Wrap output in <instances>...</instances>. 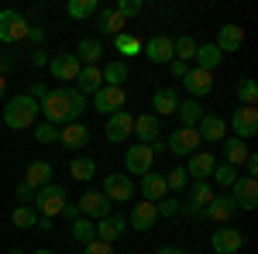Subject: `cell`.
I'll use <instances>...</instances> for the list:
<instances>
[{
	"label": "cell",
	"mask_w": 258,
	"mask_h": 254,
	"mask_svg": "<svg viewBox=\"0 0 258 254\" xmlns=\"http://www.w3.org/2000/svg\"><path fill=\"white\" fill-rule=\"evenodd\" d=\"M73 93L76 86H59V90H48V97L38 103V114H45V124H73L80 120V114L73 110Z\"/></svg>",
	"instance_id": "1"
},
{
	"label": "cell",
	"mask_w": 258,
	"mask_h": 254,
	"mask_svg": "<svg viewBox=\"0 0 258 254\" xmlns=\"http://www.w3.org/2000/svg\"><path fill=\"white\" fill-rule=\"evenodd\" d=\"M35 120H38V103L28 93H18L4 103V124L11 131H28V127H35Z\"/></svg>",
	"instance_id": "2"
},
{
	"label": "cell",
	"mask_w": 258,
	"mask_h": 254,
	"mask_svg": "<svg viewBox=\"0 0 258 254\" xmlns=\"http://www.w3.org/2000/svg\"><path fill=\"white\" fill-rule=\"evenodd\" d=\"M69 203V196H66V189L62 186H55V182H48V186H41L38 193H35V199H31V206H35V213L38 216H59L62 206Z\"/></svg>",
	"instance_id": "3"
},
{
	"label": "cell",
	"mask_w": 258,
	"mask_h": 254,
	"mask_svg": "<svg viewBox=\"0 0 258 254\" xmlns=\"http://www.w3.org/2000/svg\"><path fill=\"white\" fill-rule=\"evenodd\" d=\"M28 18L14 11V7H7V11H0V41L4 45H18V41L28 38Z\"/></svg>",
	"instance_id": "4"
},
{
	"label": "cell",
	"mask_w": 258,
	"mask_h": 254,
	"mask_svg": "<svg viewBox=\"0 0 258 254\" xmlns=\"http://www.w3.org/2000/svg\"><path fill=\"white\" fill-rule=\"evenodd\" d=\"M200 134H197V127H176L172 134H169V141H165V151H172V155L179 158H189V155H197L200 151Z\"/></svg>",
	"instance_id": "5"
},
{
	"label": "cell",
	"mask_w": 258,
	"mask_h": 254,
	"mask_svg": "<svg viewBox=\"0 0 258 254\" xmlns=\"http://www.w3.org/2000/svg\"><path fill=\"white\" fill-rule=\"evenodd\" d=\"M124 165H127V172L124 176H148L152 172V165H155V155H152V144H131L127 148V155H124Z\"/></svg>",
	"instance_id": "6"
},
{
	"label": "cell",
	"mask_w": 258,
	"mask_h": 254,
	"mask_svg": "<svg viewBox=\"0 0 258 254\" xmlns=\"http://www.w3.org/2000/svg\"><path fill=\"white\" fill-rule=\"evenodd\" d=\"M76 206H80V213L86 216V220H93V223H100V220L110 216V199H107L103 193H97V189L83 193L80 199H76Z\"/></svg>",
	"instance_id": "7"
},
{
	"label": "cell",
	"mask_w": 258,
	"mask_h": 254,
	"mask_svg": "<svg viewBox=\"0 0 258 254\" xmlns=\"http://www.w3.org/2000/svg\"><path fill=\"white\" fill-rule=\"evenodd\" d=\"M124 103H127V90L124 86H100L97 93H93V107H97L100 114H117L124 110Z\"/></svg>",
	"instance_id": "8"
},
{
	"label": "cell",
	"mask_w": 258,
	"mask_h": 254,
	"mask_svg": "<svg viewBox=\"0 0 258 254\" xmlns=\"http://www.w3.org/2000/svg\"><path fill=\"white\" fill-rule=\"evenodd\" d=\"M100 193L107 196L110 203H127V199L138 193V189H135L131 176H124V172H110V176L103 179V189H100Z\"/></svg>",
	"instance_id": "9"
},
{
	"label": "cell",
	"mask_w": 258,
	"mask_h": 254,
	"mask_svg": "<svg viewBox=\"0 0 258 254\" xmlns=\"http://www.w3.org/2000/svg\"><path fill=\"white\" fill-rule=\"evenodd\" d=\"M227 196L234 199L238 210H255V206H258V182H255V179H248V176H238Z\"/></svg>",
	"instance_id": "10"
},
{
	"label": "cell",
	"mask_w": 258,
	"mask_h": 254,
	"mask_svg": "<svg viewBox=\"0 0 258 254\" xmlns=\"http://www.w3.org/2000/svg\"><path fill=\"white\" fill-rule=\"evenodd\" d=\"M241 244H244L241 230H238V227H227V223H220L217 230H214V237H210V247H214V254H238Z\"/></svg>",
	"instance_id": "11"
},
{
	"label": "cell",
	"mask_w": 258,
	"mask_h": 254,
	"mask_svg": "<svg viewBox=\"0 0 258 254\" xmlns=\"http://www.w3.org/2000/svg\"><path fill=\"white\" fill-rule=\"evenodd\" d=\"M141 52H145V59L155 62V65H169V62L176 59V55H172V38H169V35H155V38L141 41Z\"/></svg>",
	"instance_id": "12"
},
{
	"label": "cell",
	"mask_w": 258,
	"mask_h": 254,
	"mask_svg": "<svg viewBox=\"0 0 258 254\" xmlns=\"http://www.w3.org/2000/svg\"><path fill=\"white\" fill-rule=\"evenodd\" d=\"M231 131H234V137H241V141L255 137L258 134V110L255 107H241V110H234V114H231Z\"/></svg>",
	"instance_id": "13"
},
{
	"label": "cell",
	"mask_w": 258,
	"mask_h": 254,
	"mask_svg": "<svg viewBox=\"0 0 258 254\" xmlns=\"http://www.w3.org/2000/svg\"><path fill=\"white\" fill-rule=\"evenodd\" d=\"M182 168H186L189 182H207L217 168V158H214V151H197V155H189V165H182Z\"/></svg>",
	"instance_id": "14"
},
{
	"label": "cell",
	"mask_w": 258,
	"mask_h": 254,
	"mask_svg": "<svg viewBox=\"0 0 258 254\" xmlns=\"http://www.w3.org/2000/svg\"><path fill=\"white\" fill-rule=\"evenodd\" d=\"M131 131H135V117H131L127 110H117V114H110V117H107V127H103L107 141H114V144L127 141V137H131Z\"/></svg>",
	"instance_id": "15"
},
{
	"label": "cell",
	"mask_w": 258,
	"mask_h": 254,
	"mask_svg": "<svg viewBox=\"0 0 258 254\" xmlns=\"http://www.w3.org/2000/svg\"><path fill=\"white\" fill-rule=\"evenodd\" d=\"M200 141H210V144H220L227 137V120L217 117V114H203V120L197 124Z\"/></svg>",
	"instance_id": "16"
},
{
	"label": "cell",
	"mask_w": 258,
	"mask_h": 254,
	"mask_svg": "<svg viewBox=\"0 0 258 254\" xmlns=\"http://www.w3.org/2000/svg\"><path fill=\"white\" fill-rule=\"evenodd\" d=\"M59 144H62V148H69V151L86 148V144H90V127H86V124H80V120L66 124V127L59 131Z\"/></svg>",
	"instance_id": "17"
},
{
	"label": "cell",
	"mask_w": 258,
	"mask_h": 254,
	"mask_svg": "<svg viewBox=\"0 0 258 254\" xmlns=\"http://www.w3.org/2000/svg\"><path fill=\"white\" fill-rule=\"evenodd\" d=\"M234 213H238L234 199H231L227 193H214V199H210L207 210H203V220H217V223H224V220H231Z\"/></svg>",
	"instance_id": "18"
},
{
	"label": "cell",
	"mask_w": 258,
	"mask_h": 254,
	"mask_svg": "<svg viewBox=\"0 0 258 254\" xmlns=\"http://www.w3.org/2000/svg\"><path fill=\"white\" fill-rule=\"evenodd\" d=\"M48 69H52V76L59 79V82H76V76H80V59L73 55V52H66V55H55V59L48 62Z\"/></svg>",
	"instance_id": "19"
},
{
	"label": "cell",
	"mask_w": 258,
	"mask_h": 254,
	"mask_svg": "<svg viewBox=\"0 0 258 254\" xmlns=\"http://www.w3.org/2000/svg\"><path fill=\"white\" fill-rule=\"evenodd\" d=\"M182 86H186V93L193 100L207 97V93L214 90V72H207V69H189V72L182 76Z\"/></svg>",
	"instance_id": "20"
},
{
	"label": "cell",
	"mask_w": 258,
	"mask_h": 254,
	"mask_svg": "<svg viewBox=\"0 0 258 254\" xmlns=\"http://www.w3.org/2000/svg\"><path fill=\"white\" fill-rule=\"evenodd\" d=\"M159 134H162V120L155 117V114H141V117H135V131H131V137H138V144H152Z\"/></svg>",
	"instance_id": "21"
},
{
	"label": "cell",
	"mask_w": 258,
	"mask_h": 254,
	"mask_svg": "<svg viewBox=\"0 0 258 254\" xmlns=\"http://www.w3.org/2000/svg\"><path fill=\"white\" fill-rule=\"evenodd\" d=\"M176 107H179L176 86H159L155 97H152V114L155 117H169V114H176Z\"/></svg>",
	"instance_id": "22"
},
{
	"label": "cell",
	"mask_w": 258,
	"mask_h": 254,
	"mask_svg": "<svg viewBox=\"0 0 258 254\" xmlns=\"http://www.w3.org/2000/svg\"><path fill=\"white\" fill-rule=\"evenodd\" d=\"M124 230H127V216L110 213L107 220H100V223H97V240H103V244H117Z\"/></svg>",
	"instance_id": "23"
},
{
	"label": "cell",
	"mask_w": 258,
	"mask_h": 254,
	"mask_svg": "<svg viewBox=\"0 0 258 254\" xmlns=\"http://www.w3.org/2000/svg\"><path fill=\"white\" fill-rule=\"evenodd\" d=\"M155 220H159V213H155V203L141 199L138 206L131 210V216H127V227H135V230H152V227H155Z\"/></svg>",
	"instance_id": "24"
},
{
	"label": "cell",
	"mask_w": 258,
	"mask_h": 254,
	"mask_svg": "<svg viewBox=\"0 0 258 254\" xmlns=\"http://www.w3.org/2000/svg\"><path fill=\"white\" fill-rule=\"evenodd\" d=\"M220 48V55H227V52H238L241 45H244V31H241L238 24H220L217 31V41H214Z\"/></svg>",
	"instance_id": "25"
},
{
	"label": "cell",
	"mask_w": 258,
	"mask_h": 254,
	"mask_svg": "<svg viewBox=\"0 0 258 254\" xmlns=\"http://www.w3.org/2000/svg\"><path fill=\"white\" fill-rule=\"evenodd\" d=\"M141 196L148 199V203H159L169 196V186H165V176L162 172H148V176H141Z\"/></svg>",
	"instance_id": "26"
},
{
	"label": "cell",
	"mask_w": 258,
	"mask_h": 254,
	"mask_svg": "<svg viewBox=\"0 0 258 254\" xmlns=\"http://www.w3.org/2000/svg\"><path fill=\"white\" fill-rule=\"evenodd\" d=\"M100 86H103V76H100V65H83L80 76H76V90L83 97H93Z\"/></svg>",
	"instance_id": "27"
},
{
	"label": "cell",
	"mask_w": 258,
	"mask_h": 254,
	"mask_svg": "<svg viewBox=\"0 0 258 254\" xmlns=\"http://www.w3.org/2000/svg\"><path fill=\"white\" fill-rule=\"evenodd\" d=\"M48 182H52V165L48 161H31L24 168V186H31L35 193H38L41 186H48Z\"/></svg>",
	"instance_id": "28"
},
{
	"label": "cell",
	"mask_w": 258,
	"mask_h": 254,
	"mask_svg": "<svg viewBox=\"0 0 258 254\" xmlns=\"http://www.w3.org/2000/svg\"><path fill=\"white\" fill-rule=\"evenodd\" d=\"M97 24H100L103 35H114V38H117V35H124V24H127V21L120 18L114 7H100L97 11Z\"/></svg>",
	"instance_id": "29"
},
{
	"label": "cell",
	"mask_w": 258,
	"mask_h": 254,
	"mask_svg": "<svg viewBox=\"0 0 258 254\" xmlns=\"http://www.w3.org/2000/svg\"><path fill=\"white\" fill-rule=\"evenodd\" d=\"M203 107H200L197 100H179V107H176V117H179V127H197L200 120H203Z\"/></svg>",
	"instance_id": "30"
},
{
	"label": "cell",
	"mask_w": 258,
	"mask_h": 254,
	"mask_svg": "<svg viewBox=\"0 0 258 254\" xmlns=\"http://www.w3.org/2000/svg\"><path fill=\"white\" fill-rule=\"evenodd\" d=\"M100 55H103V41L100 38H83L80 45H76L80 65H100Z\"/></svg>",
	"instance_id": "31"
},
{
	"label": "cell",
	"mask_w": 258,
	"mask_h": 254,
	"mask_svg": "<svg viewBox=\"0 0 258 254\" xmlns=\"http://www.w3.org/2000/svg\"><path fill=\"white\" fill-rule=\"evenodd\" d=\"M244 158H248V141H241V137H224V161L227 165H244Z\"/></svg>",
	"instance_id": "32"
},
{
	"label": "cell",
	"mask_w": 258,
	"mask_h": 254,
	"mask_svg": "<svg viewBox=\"0 0 258 254\" xmlns=\"http://www.w3.org/2000/svg\"><path fill=\"white\" fill-rule=\"evenodd\" d=\"M197 69H207V72H214L220 62H224V55H220V48L217 45H197Z\"/></svg>",
	"instance_id": "33"
},
{
	"label": "cell",
	"mask_w": 258,
	"mask_h": 254,
	"mask_svg": "<svg viewBox=\"0 0 258 254\" xmlns=\"http://www.w3.org/2000/svg\"><path fill=\"white\" fill-rule=\"evenodd\" d=\"M100 76H103V86H124L127 82V62H120V59L107 62L100 69Z\"/></svg>",
	"instance_id": "34"
},
{
	"label": "cell",
	"mask_w": 258,
	"mask_h": 254,
	"mask_svg": "<svg viewBox=\"0 0 258 254\" xmlns=\"http://www.w3.org/2000/svg\"><path fill=\"white\" fill-rule=\"evenodd\" d=\"M97 11H100L97 0H69V4H66V14L73 21H86V18H93Z\"/></svg>",
	"instance_id": "35"
},
{
	"label": "cell",
	"mask_w": 258,
	"mask_h": 254,
	"mask_svg": "<svg viewBox=\"0 0 258 254\" xmlns=\"http://www.w3.org/2000/svg\"><path fill=\"white\" fill-rule=\"evenodd\" d=\"M69 176L76 179V182H90V179L97 176V161H93V158H73Z\"/></svg>",
	"instance_id": "36"
},
{
	"label": "cell",
	"mask_w": 258,
	"mask_h": 254,
	"mask_svg": "<svg viewBox=\"0 0 258 254\" xmlns=\"http://www.w3.org/2000/svg\"><path fill=\"white\" fill-rule=\"evenodd\" d=\"M172 55H176L179 62H189L193 55H197V41L189 38V35H179V38H172Z\"/></svg>",
	"instance_id": "37"
},
{
	"label": "cell",
	"mask_w": 258,
	"mask_h": 254,
	"mask_svg": "<svg viewBox=\"0 0 258 254\" xmlns=\"http://www.w3.org/2000/svg\"><path fill=\"white\" fill-rule=\"evenodd\" d=\"M11 220H14V227H18V230H31V227L38 223V213H35V206H14Z\"/></svg>",
	"instance_id": "38"
},
{
	"label": "cell",
	"mask_w": 258,
	"mask_h": 254,
	"mask_svg": "<svg viewBox=\"0 0 258 254\" xmlns=\"http://www.w3.org/2000/svg\"><path fill=\"white\" fill-rule=\"evenodd\" d=\"M186 199H189V203H197V206H203V210H207V203H210V199H214V193H210V182H189V189H186Z\"/></svg>",
	"instance_id": "39"
},
{
	"label": "cell",
	"mask_w": 258,
	"mask_h": 254,
	"mask_svg": "<svg viewBox=\"0 0 258 254\" xmlns=\"http://www.w3.org/2000/svg\"><path fill=\"white\" fill-rule=\"evenodd\" d=\"M73 237L86 247L90 240H97V223L93 220H73Z\"/></svg>",
	"instance_id": "40"
},
{
	"label": "cell",
	"mask_w": 258,
	"mask_h": 254,
	"mask_svg": "<svg viewBox=\"0 0 258 254\" xmlns=\"http://www.w3.org/2000/svg\"><path fill=\"white\" fill-rule=\"evenodd\" d=\"M165 186H169V193H186V189H189V176H186V168L176 165V168L165 176Z\"/></svg>",
	"instance_id": "41"
},
{
	"label": "cell",
	"mask_w": 258,
	"mask_h": 254,
	"mask_svg": "<svg viewBox=\"0 0 258 254\" xmlns=\"http://www.w3.org/2000/svg\"><path fill=\"white\" fill-rule=\"evenodd\" d=\"M114 48H117L120 55H141V38H135V35H117L114 38Z\"/></svg>",
	"instance_id": "42"
},
{
	"label": "cell",
	"mask_w": 258,
	"mask_h": 254,
	"mask_svg": "<svg viewBox=\"0 0 258 254\" xmlns=\"http://www.w3.org/2000/svg\"><path fill=\"white\" fill-rule=\"evenodd\" d=\"M238 100H241V107H255V100H258V82L255 79H241L238 82Z\"/></svg>",
	"instance_id": "43"
},
{
	"label": "cell",
	"mask_w": 258,
	"mask_h": 254,
	"mask_svg": "<svg viewBox=\"0 0 258 254\" xmlns=\"http://www.w3.org/2000/svg\"><path fill=\"white\" fill-rule=\"evenodd\" d=\"M234 179H238V168H234V165H227V161L214 168V182L224 186V189H231V186H234Z\"/></svg>",
	"instance_id": "44"
},
{
	"label": "cell",
	"mask_w": 258,
	"mask_h": 254,
	"mask_svg": "<svg viewBox=\"0 0 258 254\" xmlns=\"http://www.w3.org/2000/svg\"><path fill=\"white\" fill-rule=\"evenodd\" d=\"M155 213H159V220H172V216H179V199L176 196L159 199V203H155Z\"/></svg>",
	"instance_id": "45"
},
{
	"label": "cell",
	"mask_w": 258,
	"mask_h": 254,
	"mask_svg": "<svg viewBox=\"0 0 258 254\" xmlns=\"http://www.w3.org/2000/svg\"><path fill=\"white\" fill-rule=\"evenodd\" d=\"M35 141L38 144H59V127L55 124H38L35 127Z\"/></svg>",
	"instance_id": "46"
},
{
	"label": "cell",
	"mask_w": 258,
	"mask_h": 254,
	"mask_svg": "<svg viewBox=\"0 0 258 254\" xmlns=\"http://www.w3.org/2000/svg\"><path fill=\"white\" fill-rule=\"evenodd\" d=\"M114 11H117L120 18L127 21V18H138L141 11H145V4H141V0H120V4L114 7Z\"/></svg>",
	"instance_id": "47"
},
{
	"label": "cell",
	"mask_w": 258,
	"mask_h": 254,
	"mask_svg": "<svg viewBox=\"0 0 258 254\" xmlns=\"http://www.w3.org/2000/svg\"><path fill=\"white\" fill-rule=\"evenodd\" d=\"M179 216H186V220H203V206H197V203H179Z\"/></svg>",
	"instance_id": "48"
},
{
	"label": "cell",
	"mask_w": 258,
	"mask_h": 254,
	"mask_svg": "<svg viewBox=\"0 0 258 254\" xmlns=\"http://www.w3.org/2000/svg\"><path fill=\"white\" fill-rule=\"evenodd\" d=\"M83 254H114V244H103V240H90Z\"/></svg>",
	"instance_id": "49"
},
{
	"label": "cell",
	"mask_w": 258,
	"mask_h": 254,
	"mask_svg": "<svg viewBox=\"0 0 258 254\" xmlns=\"http://www.w3.org/2000/svg\"><path fill=\"white\" fill-rule=\"evenodd\" d=\"M31 199H35V189L24 186V182H18V206H31Z\"/></svg>",
	"instance_id": "50"
},
{
	"label": "cell",
	"mask_w": 258,
	"mask_h": 254,
	"mask_svg": "<svg viewBox=\"0 0 258 254\" xmlns=\"http://www.w3.org/2000/svg\"><path fill=\"white\" fill-rule=\"evenodd\" d=\"M169 72H172L176 79H182L186 72H189V62H179V59H172V62H169Z\"/></svg>",
	"instance_id": "51"
},
{
	"label": "cell",
	"mask_w": 258,
	"mask_h": 254,
	"mask_svg": "<svg viewBox=\"0 0 258 254\" xmlns=\"http://www.w3.org/2000/svg\"><path fill=\"white\" fill-rule=\"evenodd\" d=\"M244 172H248V179L258 176V155L255 151H248V158H244Z\"/></svg>",
	"instance_id": "52"
},
{
	"label": "cell",
	"mask_w": 258,
	"mask_h": 254,
	"mask_svg": "<svg viewBox=\"0 0 258 254\" xmlns=\"http://www.w3.org/2000/svg\"><path fill=\"white\" fill-rule=\"evenodd\" d=\"M59 216H66V220H69V223H73V220H80V206H76V203H66V206H62V213Z\"/></svg>",
	"instance_id": "53"
},
{
	"label": "cell",
	"mask_w": 258,
	"mask_h": 254,
	"mask_svg": "<svg viewBox=\"0 0 258 254\" xmlns=\"http://www.w3.org/2000/svg\"><path fill=\"white\" fill-rule=\"evenodd\" d=\"M48 62H52V59H48L45 48H35V52H31V65H38V69H41V65H48Z\"/></svg>",
	"instance_id": "54"
},
{
	"label": "cell",
	"mask_w": 258,
	"mask_h": 254,
	"mask_svg": "<svg viewBox=\"0 0 258 254\" xmlns=\"http://www.w3.org/2000/svg\"><path fill=\"white\" fill-rule=\"evenodd\" d=\"M28 41H35L41 48V41H45V28H28Z\"/></svg>",
	"instance_id": "55"
},
{
	"label": "cell",
	"mask_w": 258,
	"mask_h": 254,
	"mask_svg": "<svg viewBox=\"0 0 258 254\" xmlns=\"http://www.w3.org/2000/svg\"><path fill=\"white\" fill-rule=\"evenodd\" d=\"M35 227H38L41 234H48V230H52V220H48V216H38V223H35Z\"/></svg>",
	"instance_id": "56"
},
{
	"label": "cell",
	"mask_w": 258,
	"mask_h": 254,
	"mask_svg": "<svg viewBox=\"0 0 258 254\" xmlns=\"http://www.w3.org/2000/svg\"><path fill=\"white\" fill-rule=\"evenodd\" d=\"M152 155H155V158L165 155V141H152Z\"/></svg>",
	"instance_id": "57"
},
{
	"label": "cell",
	"mask_w": 258,
	"mask_h": 254,
	"mask_svg": "<svg viewBox=\"0 0 258 254\" xmlns=\"http://www.w3.org/2000/svg\"><path fill=\"white\" fill-rule=\"evenodd\" d=\"M155 254H186V251H182V247H159Z\"/></svg>",
	"instance_id": "58"
},
{
	"label": "cell",
	"mask_w": 258,
	"mask_h": 254,
	"mask_svg": "<svg viewBox=\"0 0 258 254\" xmlns=\"http://www.w3.org/2000/svg\"><path fill=\"white\" fill-rule=\"evenodd\" d=\"M4 93H7V79L0 76V100H4Z\"/></svg>",
	"instance_id": "59"
},
{
	"label": "cell",
	"mask_w": 258,
	"mask_h": 254,
	"mask_svg": "<svg viewBox=\"0 0 258 254\" xmlns=\"http://www.w3.org/2000/svg\"><path fill=\"white\" fill-rule=\"evenodd\" d=\"M35 254H55V251H52V247H38Z\"/></svg>",
	"instance_id": "60"
},
{
	"label": "cell",
	"mask_w": 258,
	"mask_h": 254,
	"mask_svg": "<svg viewBox=\"0 0 258 254\" xmlns=\"http://www.w3.org/2000/svg\"><path fill=\"white\" fill-rule=\"evenodd\" d=\"M11 254H24V251H21V247H11Z\"/></svg>",
	"instance_id": "61"
}]
</instances>
